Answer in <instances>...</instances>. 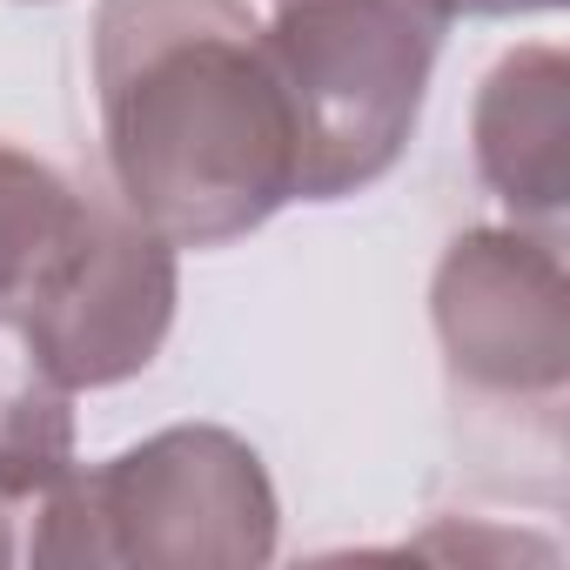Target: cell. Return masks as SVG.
I'll return each instance as SVG.
<instances>
[{
	"instance_id": "5",
	"label": "cell",
	"mask_w": 570,
	"mask_h": 570,
	"mask_svg": "<svg viewBox=\"0 0 570 570\" xmlns=\"http://www.w3.org/2000/svg\"><path fill=\"white\" fill-rule=\"evenodd\" d=\"M430 323L463 390L550 410L570 383V275L550 228H463L430 282Z\"/></svg>"
},
{
	"instance_id": "9",
	"label": "cell",
	"mask_w": 570,
	"mask_h": 570,
	"mask_svg": "<svg viewBox=\"0 0 570 570\" xmlns=\"http://www.w3.org/2000/svg\"><path fill=\"white\" fill-rule=\"evenodd\" d=\"M563 0H456V14H483V21H510V14H557Z\"/></svg>"
},
{
	"instance_id": "2",
	"label": "cell",
	"mask_w": 570,
	"mask_h": 570,
	"mask_svg": "<svg viewBox=\"0 0 570 570\" xmlns=\"http://www.w3.org/2000/svg\"><path fill=\"white\" fill-rule=\"evenodd\" d=\"M275 483L215 423H175L35 503L28 557L48 570H255L275 557Z\"/></svg>"
},
{
	"instance_id": "8",
	"label": "cell",
	"mask_w": 570,
	"mask_h": 570,
	"mask_svg": "<svg viewBox=\"0 0 570 570\" xmlns=\"http://www.w3.org/2000/svg\"><path fill=\"white\" fill-rule=\"evenodd\" d=\"M81 215V188L28 148L0 141V303H14L48 268Z\"/></svg>"
},
{
	"instance_id": "4",
	"label": "cell",
	"mask_w": 570,
	"mask_h": 570,
	"mask_svg": "<svg viewBox=\"0 0 570 570\" xmlns=\"http://www.w3.org/2000/svg\"><path fill=\"white\" fill-rule=\"evenodd\" d=\"M175 242H161L135 208H121V195H81L68 242L14 296V309L28 316L61 383L81 396L115 390L161 356L175 330Z\"/></svg>"
},
{
	"instance_id": "6",
	"label": "cell",
	"mask_w": 570,
	"mask_h": 570,
	"mask_svg": "<svg viewBox=\"0 0 570 570\" xmlns=\"http://www.w3.org/2000/svg\"><path fill=\"white\" fill-rule=\"evenodd\" d=\"M470 141H476L483 188L523 228L557 235L570 208V61L563 48H543V41L510 48L476 88Z\"/></svg>"
},
{
	"instance_id": "1",
	"label": "cell",
	"mask_w": 570,
	"mask_h": 570,
	"mask_svg": "<svg viewBox=\"0 0 570 570\" xmlns=\"http://www.w3.org/2000/svg\"><path fill=\"white\" fill-rule=\"evenodd\" d=\"M95 108L121 208L222 248L296 202V115L248 0H101Z\"/></svg>"
},
{
	"instance_id": "3",
	"label": "cell",
	"mask_w": 570,
	"mask_h": 570,
	"mask_svg": "<svg viewBox=\"0 0 570 570\" xmlns=\"http://www.w3.org/2000/svg\"><path fill=\"white\" fill-rule=\"evenodd\" d=\"M456 0H275L262 28L296 115V195L343 202L383 181L430 101Z\"/></svg>"
},
{
	"instance_id": "7",
	"label": "cell",
	"mask_w": 570,
	"mask_h": 570,
	"mask_svg": "<svg viewBox=\"0 0 570 570\" xmlns=\"http://www.w3.org/2000/svg\"><path fill=\"white\" fill-rule=\"evenodd\" d=\"M75 470V390L35 343L28 316L0 303V503L35 510Z\"/></svg>"
}]
</instances>
